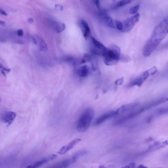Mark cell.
<instances>
[{
	"label": "cell",
	"mask_w": 168,
	"mask_h": 168,
	"mask_svg": "<svg viewBox=\"0 0 168 168\" xmlns=\"http://www.w3.org/2000/svg\"><path fill=\"white\" fill-rule=\"evenodd\" d=\"M18 35L19 36H21L23 34V31L22 29H19L18 31Z\"/></svg>",
	"instance_id": "obj_32"
},
{
	"label": "cell",
	"mask_w": 168,
	"mask_h": 168,
	"mask_svg": "<svg viewBox=\"0 0 168 168\" xmlns=\"http://www.w3.org/2000/svg\"><path fill=\"white\" fill-rule=\"evenodd\" d=\"M40 50L46 51L48 49L47 46L44 41L41 40L40 44Z\"/></svg>",
	"instance_id": "obj_24"
},
{
	"label": "cell",
	"mask_w": 168,
	"mask_h": 168,
	"mask_svg": "<svg viewBox=\"0 0 168 168\" xmlns=\"http://www.w3.org/2000/svg\"><path fill=\"white\" fill-rule=\"evenodd\" d=\"M134 1L131 0H123L118 1L116 5V7H120L125 6L126 5L132 3Z\"/></svg>",
	"instance_id": "obj_20"
},
{
	"label": "cell",
	"mask_w": 168,
	"mask_h": 168,
	"mask_svg": "<svg viewBox=\"0 0 168 168\" xmlns=\"http://www.w3.org/2000/svg\"><path fill=\"white\" fill-rule=\"evenodd\" d=\"M0 23L2 26H5L6 25V23L3 21H0Z\"/></svg>",
	"instance_id": "obj_36"
},
{
	"label": "cell",
	"mask_w": 168,
	"mask_h": 168,
	"mask_svg": "<svg viewBox=\"0 0 168 168\" xmlns=\"http://www.w3.org/2000/svg\"><path fill=\"white\" fill-rule=\"evenodd\" d=\"M168 113V108H165L158 109L156 111L155 115L157 116H160Z\"/></svg>",
	"instance_id": "obj_19"
},
{
	"label": "cell",
	"mask_w": 168,
	"mask_h": 168,
	"mask_svg": "<svg viewBox=\"0 0 168 168\" xmlns=\"http://www.w3.org/2000/svg\"><path fill=\"white\" fill-rule=\"evenodd\" d=\"M121 55V50L118 46L114 45L108 48L104 57V62L107 65H116L119 62Z\"/></svg>",
	"instance_id": "obj_3"
},
{
	"label": "cell",
	"mask_w": 168,
	"mask_h": 168,
	"mask_svg": "<svg viewBox=\"0 0 168 168\" xmlns=\"http://www.w3.org/2000/svg\"><path fill=\"white\" fill-rule=\"evenodd\" d=\"M16 114L13 111L6 112L2 117V120L9 126L13 123L16 118Z\"/></svg>",
	"instance_id": "obj_12"
},
{
	"label": "cell",
	"mask_w": 168,
	"mask_h": 168,
	"mask_svg": "<svg viewBox=\"0 0 168 168\" xmlns=\"http://www.w3.org/2000/svg\"><path fill=\"white\" fill-rule=\"evenodd\" d=\"M102 21L107 26L113 28H115V22L114 21L110 16L107 14H103L101 15Z\"/></svg>",
	"instance_id": "obj_16"
},
{
	"label": "cell",
	"mask_w": 168,
	"mask_h": 168,
	"mask_svg": "<svg viewBox=\"0 0 168 168\" xmlns=\"http://www.w3.org/2000/svg\"><path fill=\"white\" fill-rule=\"evenodd\" d=\"M136 168H148L147 167L143 165H140Z\"/></svg>",
	"instance_id": "obj_35"
},
{
	"label": "cell",
	"mask_w": 168,
	"mask_h": 168,
	"mask_svg": "<svg viewBox=\"0 0 168 168\" xmlns=\"http://www.w3.org/2000/svg\"><path fill=\"white\" fill-rule=\"evenodd\" d=\"M57 157V156L55 154H53L50 156L49 157H48L49 158V160H53L56 159Z\"/></svg>",
	"instance_id": "obj_31"
},
{
	"label": "cell",
	"mask_w": 168,
	"mask_h": 168,
	"mask_svg": "<svg viewBox=\"0 0 168 168\" xmlns=\"http://www.w3.org/2000/svg\"><path fill=\"white\" fill-rule=\"evenodd\" d=\"M89 72V69L87 65L82 66L78 68L77 70V73L79 76L82 77H87Z\"/></svg>",
	"instance_id": "obj_17"
},
{
	"label": "cell",
	"mask_w": 168,
	"mask_h": 168,
	"mask_svg": "<svg viewBox=\"0 0 168 168\" xmlns=\"http://www.w3.org/2000/svg\"><path fill=\"white\" fill-rule=\"evenodd\" d=\"M139 104L133 103L126 104H124L116 110L118 112V116L123 115L128 112L134 110L138 108Z\"/></svg>",
	"instance_id": "obj_9"
},
{
	"label": "cell",
	"mask_w": 168,
	"mask_h": 168,
	"mask_svg": "<svg viewBox=\"0 0 168 168\" xmlns=\"http://www.w3.org/2000/svg\"><path fill=\"white\" fill-rule=\"evenodd\" d=\"M158 71L157 68L154 67L143 72L139 76L135 78L129 84L128 86L132 87L135 86L139 87L150 75H154Z\"/></svg>",
	"instance_id": "obj_4"
},
{
	"label": "cell",
	"mask_w": 168,
	"mask_h": 168,
	"mask_svg": "<svg viewBox=\"0 0 168 168\" xmlns=\"http://www.w3.org/2000/svg\"><path fill=\"white\" fill-rule=\"evenodd\" d=\"M92 1L95 4L97 8H99L100 4L99 1V0H95V1Z\"/></svg>",
	"instance_id": "obj_29"
},
{
	"label": "cell",
	"mask_w": 168,
	"mask_h": 168,
	"mask_svg": "<svg viewBox=\"0 0 168 168\" xmlns=\"http://www.w3.org/2000/svg\"><path fill=\"white\" fill-rule=\"evenodd\" d=\"M55 7L56 9L60 10H62L64 9V7L61 5L60 4H56Z\"/></svg>",
	"instance_id": "obj_28"
},
{
	"label": "cell",
	"mask_w": 168,
	"mask_h": 168,
	"mask_svg": "<svg viewBox=\"0 0 168 168\" xmlns=\"http://www.w3.org/2000/svg\"><path fill=\"white\" fill-rule=\"evenodd\" d=\"M144 111L142 106L139 108H138L134 110L121 115L119 118L116 119L114 124L118 125L125 123V122L139 115Z\"/></svg>",
	"instance_id": "obj_5"
},
{
	"label": "cell",
	"mask_w": 168,
	"mask_h": 168,
	"mask_svg": "<svg viewBox=\"0 0 168 168\" xmlns=\"http://www.w3.org/2000/svg\"><path fill=\"white\" fill-rule=\"evenodd\" d=\"M81 141V139H75L72 141L68 145L63 146L62 147L60 148L58 152V153L60 155H63L65 154V153L72 149L75 145L79 143Z\"/></svg>",
	"instance_id": "obj_11"
},
{
	"label": "cell",
	"mask_w": 168,
	"mask_h": 168,
	"mask_svg": "<svg viewBox=\"0 0 168 168\" xmlns=\"http://www.w3.org/2000/svg\"><path fill=\"white\" fill-rule=\"evenodd\" d=\"M140 6L138 5L134 6L131 8L130 10V13L132 14H137L139 10Z\"/></svg>",
	"instance_id": "obj_23"
},
{
	"label": "cell",
	"mask_w": 168,
	"mask_h": 168,
	"mask_svg": "<svg viewBox=\"0 0 168 168\" xmlns=\"http://www.w3.org/2000/svg\"><path fill=\"white\" fill-rule=\"evenodd\" d=\"M116 116H118V112L117 110L107 112L99 117L95 121L94 125L95 126L99 125L108 119Z\"/></svg>",
	"instance_id": "obj_8"
},
{
	"label": "cell",
	"mask_w": 168,
	"mask_h": 168,
	"mask_svg": "<svg viewBox=\"0 0 168 168\" xmlns=\"http://www.w3.org/2000/svg\"><path fill=\"white\" fill-rule=\"evenodd\" d=\"M55 28L56 31L58 33H60L64 31L65 28V24L62 23H58L55 24Z\"/></svg>",
	"instance_id": "obj_18"
},
{
	"label": "cell",
	"mask_w": 168,
	"mask_h": 168,
	"mask_svg": "<svg viewBox=\"0 0 168 168\" xmlns=\"http://www.w3.org/2000/svg\"><path fill=\"white\" fill-rule=\"evenodd\" d=\"M168 145V140L164 142H157L151 145L148 148V151L150 152H153L159 150L161 148L167 147Z\"/></svg>",
	"instance_id": "obj_15"
},
{
	"label": "cell",
	"mask_w": 168,
	"mask_h": 168,
	"mask_svg": "<svg viewBox=\"0 0 168 168\" xmlns=\"http://www.w3.org/2000/svg\"><path fill=\"white\" fill-rule=\"evenodd\" d=\"M124 82V78L123 77H121L116 80L115 82V84L117 86H120Z\"/></svg>",
	"instance_id": "obj_26"
},
{
	"label": "cell",
	"mask_w": 168,
	"mask_h": 168,
	"mask_svg": "<svg viewBox=\"0 0 168 168\" xmlns=\"http://www.w3.org/2000/svg\"><path fill=\"white\" fill-rule=\"evenodd\" d=\"M99 168H107L104 165H101L99 167Z\"/></svg>",
	"instance_id": "obj_39"
},
{
	"label": "cell",
	"mask_w": 168,
	"mask_h": 168,
	"mask_svg": "<svg viewBox=\"0 0 168 168\" xmlns=\"http://www.w3.org/2000/svg\"><path fill=\"white\" fill-rule=\"evenodd\" d=\"M32 42L34 44L36 45V44H37V41H36L35 38L33 37H32Z\"/></svg>",
	"instance_id": "obj_34"
},
{
	"label": "cell",
	"mask_w": 168,
	"mask_h": 168,
	"mask_svg": "<svg viewBox=\"0 0 168 168\" xmlns=\"http://www.w3.org/2000/svg\"><path fill=\"white\" fill-rule=\"evenodd\" d=\"M0 12L3 15L6 16L7 15V14L5 11L1 9V8L0 9Z\"/></svg>",
	"instance_id": "obj_33"
},
{
	"label": "cell",
	"mask_w": 168,
	"mask_h": 168,
	"mask_svg": "<svg viewBox=\"0 0 168 168\" xmlns=\"http://www.w3.org/2000/svg\"><path fill=\"white\" fill-rule=\"evenodd\" d=\"M91 56L88 53H86L84 55L81 60V64L89 62L91 60Z\"/></svg>",
	"instance_id": "obj_21"
},
{
	"label": "cell",
	"mask_w": 168,
	"mask_h": 168,
	"mask_svg": "<svg viewBox=\"0 0 168 168\" xmlns=\"http://www.w3.org/2000/svg\"><path fill=\"white\" fill-rule=\"evenodd\" d=\"M95 112L91 108L85 109L80 116L77 124V129L79 132L83 133L88 129L94 117Z\"/></svg>",
	"instance_id": "obj_2"
},
{
	"label": "cell",
	"mask_w": 168,
	"mask_h": 168,
	"mask_svg": "<svg viewBox=\"0 0 168 168\" xmlns=\"http://www.w3.org/2000/svg\"><path fill=\"white\" fill-rule=\"evenodd\" d=\"M131 60L130 58L128 55L121 54L119 58V62L127 63L130 62Z\"/></svg>",
	"instance_id": "obj_22"
},
{
	"label": "cell",
	"mask_w": 168,
	"mask_h": 168,
	"mask_svg": "<svg viewBox=\"0 0 168 168\" xmlns=\"http://www.w3.org/2000/svg\"></svg>",
	"instance_id": "obj_40"
},
{
	"label": "cell",
	"mask_w": 168,
	"mask_h": 168,
	"mask_svg": "<svg viewBox=\"0 0 168 168\" xmlns=\"http://www.w3.org/2000/svg\"><path fill=\"white\" fill-rule=\"evenodd\" d=\"M168 34V16L155 26L150 38L143 47V53L148 57L156 49Z\"/></svg>",
	"instance_id": "obj_1"
},
{
	"label": "cell",
	"mask_w": 168,
	"mask_h": 168,
	"mask_svg": "<svg viewBox=\"0 0 168 168\" xmlns=\"http://www.w3.org/2000/svg\"><path fill=\"white\" fill-rule=\"evenodd\" d=\"M115 22L116 28L119 30L122 31L123 29V23L121 21H117Z\"/></svg>",
	"instance_id": "obj_25"
},
{
	"label": "cell",
	"mask_w": 168,
	"mask_h": 168,
	"mask_svg": "<svg viewBox=\"0 0 168 168\" xmlns=\"http://www.w3.org/2000/svg\"><path fill=\"white\" fill-rule=\"evenodd\" d=\"M168 101V98L167 97H163L152 101L148 102L142 106L145 111L148 109L151 108L160 104L165 103Z\"/></svg>",
	"instance_id": "obj_10"
},
{
	"label": "cell",
	"mask_w": 168,
	"mask_h": 168,
	"mask_svg": "<svg viewBox=\"0 0 168 168\" xmlns=\"http://www.w3.org/2000/svg\"><path fill=\"white\" fill-rule=\"evenodd\" d=\"M80 25L82 34L85 38L87 39L91 36V34L88 24L86 21L82 20L80 22Z\"/></svg>",
	"instance_id": "obj_14"
},
{
	"label": "cell",
	"mask_w": 168,
	"mask_h": 168,
	"mask_svg": "<svg viewBox=\"0 0 168 168\" xmlns=\"http://www.w3.org/2000/svg\"><path fill=\"white\" fill-rule=\"evenodd\" d=\"M92 43L91 51L94 54L104 57L106 53L108 48L105 46L95 38L93 37L91 38Z\"/></svg>",
	"instance_id": "obj_6"
},
{
	"label": "cell",
	"mask_w": 168,
	"mask_h": 168,
	"mask_svg": "<svg viewBox=\"0 0 168 168\" xmlns=\"http://www.w3.org/2000/svg\"><path fill=\"white\" fill-rule=\"evenodd\" d=\"M76 160V158L73 156L71 158L55 164L51 168H66L70 165L75 163Z\"/></svg>",
	"instance_id": "obj_13"
},
{
	"label": "cell",
	"mask_w": 168,
	"mask_h": 168,
	"mask_svg": "<svg viewBox=\"0 0 168 168\" xmlns=\"http://www.w3.org/2000/svg\"><path fill=\"white\" fill-rule=\"evenodd\" d=\"M27 21L29 23H31L33 22V20L32 18H29L28 19Z\"/></svg>",
	"instance_id": "obj_37"
},
{
	"label": "cell",
	"mask_w": 168,
	"mask_h": 168,
	"mask_svg": "<svg viewBox=\"0 0 168 168\" xmlns=\"http://www.w3.org/2000/svg\"><path fill=\"white\" fill-rule=\"evenodd\" d=\"M26 168H35V167L33 166V165L32 164L30 165H28L27 167Z\"/></svg>",
	"instance_id": "obj_38"
},
{
	"label": "cell",
	"mask_w": 168,
	"mask_h": 168,
	"mask_svg": "<svg viewBox=\"0 0 168 168\" xmlns=\"http://www.w3.org/2000/svg\"><path fill=\"white\" fill-rule=\"evenodd\" d=\"M135 165V164L134 162H131L128 165H125L121 168H134Z\"/></svg>",
	"instance_id": "obj_27"
},
{
	"label": "cell",
	"mask_w": 168,
	"mask_h": 168,
	"mask_svg": "<svg viewBox=\"0 0 168 168\" xmlns=\"http://www.w3.org/2000/svg\"><path fill=\"white\" fill-rule=\"evenodd\" d=\"M140 18V14L138 13L131 17L126 19L123 23V29L122 32H128L132 30L135 24L139 21Z\"/></svg>",
	"instance_id": "obj_7"
},
{
	"label": "cell",
	"mask_w": 168,
	"mask_h": 168,
	"mask_svg": "<svg viewBox=\"0 0 168 168\" xmlns=\"http://www.w3.org/2000/svg\"><path fill=\"white\" fill-rule=\"evenodd\" d=\"M1 69H2V70L4 71H5L6 72L8 73L11 71V69H7V68L3 67L1 64Z\"/></svg>",
	"instance_id": "obj_30"
}]
</instances>
